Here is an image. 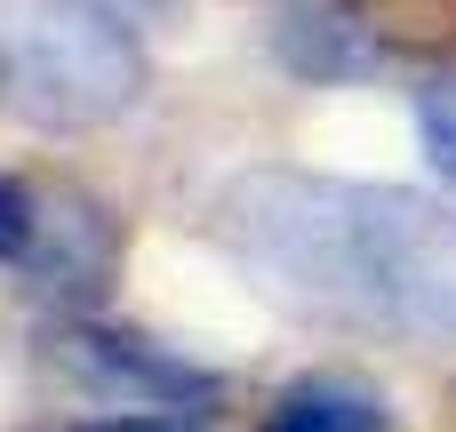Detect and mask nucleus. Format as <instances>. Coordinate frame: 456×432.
Returning <instances> with one entry per match:
<instances>
[{"instance_id": "nucleus-1", "label": "nucleus", "mask_w": 456, "mask_h": 432, "mask_svg": "<svg viewBox=\"0 0 456 432\" xmlns=\"http://www.w3.org/2000/svg\"><path fill=\"white\" fill-rule=\"evenodd\" d=\"M216 232L281 305L313 321L456 345V208L409 184L248 168L216 192Z\"/></svg>"}, {"instance_id": "nucleus-2", "label": "nucleus", "mask_w": 456, "mask_h": 432, "mask_svg": "<svg viewBox=\"0 0 456 432\" xmlns=\"http://www.w3.org/2000/svg\"><path fill=\"white\" fill-rule=\"evenodd\" d=\"M8 64H16V104L40 128H104L152 80L136 24L104 0H24Z\"/></svg>"}, {"instance_id": "nucleus-3", "label": "nucleus", "mask_w": 456, "mask_h": 432, "mask_svg": "<svg viewBox=\"0 0 456 432\" xmlns=\"http://www.w3.org/2000/svg\"><path fill=\"white\" fill-rule=\"evenodd\" d=\"M16 265H24V289L40 305L88 313L112 289V273H120V224L88 192H48L40 200V224H32V249Z\"/></svg>"}, {"instance_id": "nucleus-4", "label": "nucleus", "mask_w": 456, "mask_h": 432, "mask_svg": "<svg viewBox=\"0 0 456 432\" xmlns=\"http://www.w3.org/2000/svg\"><path fill=\"white\" fill-rule=\"evenodd\" d=\"M48 361L64 377H80L88 393H128V401H216V377L192 369L184 353L136 337V329H104V321H64L48 337Z\"/></svg>"}, {"instance_id": "nucleus-5", "label": "nucleus", "mask_w": 456, "mask_h": 432, "mask_svg": "<svg viewBox=\"0 0 456 432\" xmlns=\"http://www.w3.org/2000/svg\"><path fill=\"white\" fill-rule=\"evenodd\" d=\"M273 56L297 72V80H369L385 64V40L361 8L345 0H297L281 24H273Z\"/></svg>"}, {"instance_id": "nucleus-6", "label": "nucleus", "mask_w": 456, "mask_h": 432, "mask_svg": "<svg viewBox=\"0 0 456 432\" xmlns=\"http://www.w3.org/2000/svg\"><path fill=\"white\" fill-rule=\"evenodd\" d=\"M265 432H401V425H393V409L377 393H361L345 377H305V385H289L273 401Z\"/></svg>"}, {"instance_id": "nucleus-7", "label": "nucleus", "mask_w": 456, "mask_h": 432, "mask_svg": "<svg viewBox=\"0 0 456 432\" xmlns=\"http://www.w3.org/2000/svg\"><path fill=\"white\" fill-rule=\"evenodd\" d=\"M417 136H425V160L441 168V184H456V72H433L417 88Z\"/></svg>"}, {"instance_id": "nucleus-8", "label": "nucleus", "mask_w": 456, "mask_h": 432, "mask_svg": "<svg viewBox=\"0 0 456 432\" xmlns=\"http://www.w3.org/2000/svg\"><path fill=\"white\" fill-rule=\"evenodd\" d=\"M32 224H40V200H32L16 176H0V265H16V257L32 249Z\"/></svg>"}, {"instance_id": "nucleus-9", "label": "nucleus", "mask_w": 456, "mask_h": 432, "mask_svg": "<svg viewBox=\"0 0 456 432\" xmlns=\"http://www.w3.org/2000/svg\"><path fill=\"white\" fill-rule=\"evenodd\" d=\"M80 432H192V425H168V417H104V425H80Z\"/></svg>"}, {"instance_id": "nucleus-10", "label": "nucleus", "mask_w": 456, "mask_h": 432, "mask_svg": "<svg viewBox=\"0 0 456 432\" xmlns=\"http://www.w3.org/2000/svg\"><path fill=\"white\" fill-rule=\"evenodd\" d=\"M16 96V64H8V48H0V104Z\"/></svg>"}]
</instances>
